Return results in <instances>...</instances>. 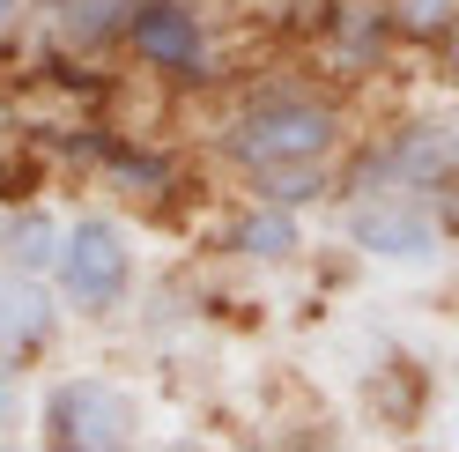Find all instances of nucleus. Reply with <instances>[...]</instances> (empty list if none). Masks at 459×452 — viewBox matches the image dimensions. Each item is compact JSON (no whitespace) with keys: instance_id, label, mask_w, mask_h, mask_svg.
Listing matches in <instances>:
<instances>
[{"instance_id":"f257e3e1","label":"nucleus","mask_w":459,"mask_h":452,"mask_svg":"<svg viewBox=\"0 0 459 452\" xmlns=\"http://www.w3.org/2000/svg\"><path fill=\"white\" fill-rule=\"evenodd\" d=\"M341 111L326 97H304V90H274V97H252L238 119L222 126V156L238 171H274V163H333L341 149Z\"/></svg>"},{"instance_id":"f03ea898","label":"nucleus","mask_w":459,"mask_h":452,"mask_svg":"<svg viewBox=\"0 0 459 452\" xmlns=\"http://www.w3.org/2000/svg\"><path fill=\"white\" fill-rule=\"evenodd\" d=\"M134 230L111 208H82L60 230V260H52V290H60L67 319H119L134 297Z\"/></svg>"},{"instance_id":"7ed1b4c3","label":"nucleus","mask_w":459,"mask_h":452,"mask_svg":"<svg viewBox=\"0 0 459 452\" xmlns=\"http://www.w3.org/2000/svg\"><path fill=\"white\" fill-rule=\"evenodd\" d=\"M38 438L52 452H119V445H141V401L104 378V371H67L45 386L38 401Z\"/></svg>"},{"instance_id":"20e7f679","label":"nucleus","mask_w":459,"mask_h":452,"mask_svg":"<svg viewBox=\"0 0 459 452\" xmlns=\"http://www.w3.org/2000/svg\"><path fill=\"white\" fill-rule=\"evenodd\" d=\"M341 230H349L356 252H370V260H385V267H422V260H437V245H445V222H437L422 186H356Z\"/></svg>"},{"instance_id":"39448f33","label":"nucleus","mask_w":459,"mask_h":452,"mask_svg":"<svg viewBox=\"0 0 459 452\" xmlns=\"http://www.w3.org/2000/svg\"><path fill=\"white\" fill-rule=\"evenodd\" d=\"M119 45L134 52L156 82H215V22L200 15V0H134Z\"/></svg>"},{"instance_id":"423d86ee","label":"nucleus","mask_w":459,"mask_h":452,"mask_svg":"<svg viewBox=\"0 0 459 452\" xmlns=\"http://www.w3.org/2000/svg\"><path fill=\"white\" fill-rule=\"evenodd\" d=\"M60 326H67V304H60V290L45 274L0 267V356L30 363V356H45L60 342Z\"/></svg>"},{"instance_id":"0eeeda50","label":"nucleus","mask_w":459,"mask_h":452,"mask_svg":"<svg viewBox=\"0 0 459 452\" xmlns=\"http://www.w3.org/2000/svg\"><path fill=\"white\" fill-rule=\"evenodd\" d=\"M222 252H238V260H252V267H281V260L304 252V215L281 208V201H252L238 222H230Z\"/></svg>"},{"instance_id":"6e6552de","label":"nucleus","mask_w":459,"mask_h":452,"mask_svg":"<svg viewBox=\"0 0 459 452\" xmlns=\"http://www.w3.org/2000/svg\"><path fill=\"white\" fill-rule=\"evenodd\" d=\"M60 230H67V215H52V208H15L8 222H0V267H22V274H45V282H52Z\"/></svg>"},{"instance_id":"1a4fd4ad","label":"nucleus","mask_w":459,"mask_h":452,"mask_svg":"<svg viewBox=\"0 0 459 452\" xmlns=\"http://www.w3.org/2000/svg\"><path fill=\"white\" fill-rule=\"evenodd\" d=\"M126 8L134 0H52V30H60L74 52H97V45H119Z\"/></svg>"},{"instance_id":"9d476101","label":"nucleus","mask_w":459,"mask_h":452,"mask_svg":"<svg viewBox=\"0 0 459 452\" xmlns=\"http://www.w3.org/2000/svg\"><path fill=\"white\" fill-rule=\"evenodd\" d=\"M333 193L326 163H274V171H252V201H281V208H311Z\"/></svg>"},{"instance_id":"9b49d317","label":"nucleus","mask_w":459,"mask_h":452,"mask_svg":"<svg viewBox=\"0 0 459 452\" xmlns=\"http://www.w3.org/2000/svg\"><path fill=\"white\" fill-rule=\"evenodd\" d=\"M452 15H459V0H385L393 38H415V45H437L452 30Z\"/></svg>"},{"instance_id":"f8f14e48","label":"nucleus","mask_w":459,"mask_h":452,"mask_svg":"<svg viewBox=\"0 0 459 452\" xmlns=\"http://www.w3.org/2000/svg\"><path fill=\"white\" fill-rule=\"evenodd\" d=\"M22 422V363L0 356V430H15Z\"/></svg>"},{"instance_id":"ddd939ff","label":"nucleus","mask_w":459,"mask_h":452,"mask_svg":"<svg viewBox=\"0 0 459 452\" xmlns=\"http://www.w3.org/2000/svg\"><path fill=\"white\" fill-rule=\"evenodd\" d=\"M429 208H437V222H445V238H459V171H445L437 186H429Z\"/></svg>"},{"instance_id":"4468645a","label":"nucleus","mask_w":459,"mask_h":452,"mask_svg":"<svg viewBox=\"0 0 459 452\" xmlns=\"http://www.w3.org/2000/svg\"><path fill=\"white\" fill-rule=\"evenodd\" d=\"M437 45H445V67H452V82H459V15H452V30H445Z\"/></svg>"},{"instance_id":"2eb2a0df","label":"nucleus","mask_w":459,"mask_h":452,"mask_svg":"<svg viewBox=\"0 0 459 452\" xmlns=\"http://www.w3.org/2000/svg\"><path fill=\"white\" fill-rule=\"evenodd\" d=\"M15 15H22V0H0V38L15 30Z\"/></svg>"},{"instance_id":"dca6fc26","label":"nucleus","mask_w":459,"mask_h":452,"mask_svg":"<svg viewBox=\"0 0 459 452\" xmlns=\"http://www.w3.org/2000/svg\"><path fill=\"white\" fill-rule=\"evenodd\" d=\"M245 8H260V0H245Z\"/></svg>"}]
</instances>
